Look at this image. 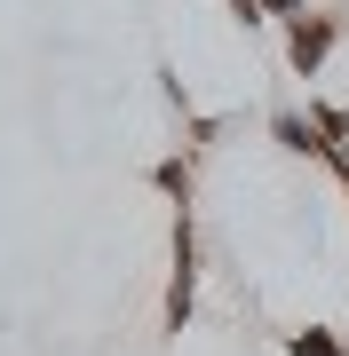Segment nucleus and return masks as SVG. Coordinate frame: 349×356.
Wrapping results in <instances>:
<instances>
[{
	"label": "nucleus",
	"instance_id": "f257e3e1",
	"mask_svg": "<svg viewBox=\"0 0 349 356\" xmlns=\"http://www.w3.org/2000/svg\"><path fill=\"white\" fill-rule=\"evenodd\" d=\"M175 261H167V301H159V332L167 341H183L191 332V309H199V222L191 206H175Z\"/></svg>",
	"mask_w": 349,
	"mask_h": 356
},
{
	"label": "nucleus",
	"instance_id": "f03ea898",
	"mask_svg": "<svg viewBox=\"0 0 349 356\" xmlns=\"http://www.w3.org/2000/svg\"><path fill=\"white\" fill-rule=\"evenodd\" d=\"M286 72L294 79H318L325 72V56H334V40H341V16L334 8H302V16H286Z\"/></svg>",
	"mask_w": 349,
	"mask_h": 356
},
{
	"label": "nucleus",
	"instance_id": "7ed1b4c3",
	"mask_svg": "<svg viewBox=\"0 0 349 356\" xmlns=\"http://www.w3.org/2000/svg\"><path fill=\"white\" fill-rule=\"evenodd\" d=\"M270 135H278V151L318 159V166H325V151H334V135H318V119H310V111H270Z\"/></svg>",
	"mask_w": 349,
	"mask_h": 356
},
{
	"label": "nucleus",
	"instance_id": "20e7f679",
	"mask_svg": "<svg viewBox=\"0 0 349 356\" xmlns=\"http://www.w3.org/2000/svg\"><path fill=\"white\" fill-rule=\"evenodd\" d=\"M151 191L167 198V206H191V198H199V159H191V151H167V159L151 166Z\"/></svg>",
	"mask_w": 349,
	"mask_h": 356
},
{
	"label": "nucleus",
	"instance_id": "39448f33",
	"mask_svg": "<svg viewBox=\"0 0 349 356\" xmlns=\"http://www.w3.org/2000/svg\"><path fill=\"white\" fill-rule=\"evenodd\" d=\"M286 356H349V341L325 325H302V332H286Z\"/></svg>",
	"mask_w": 349,
	"mask_h": 356
},
{
	"label": "nucleus",
	"instance_id": "423d86ee",
	"mask_svg": "<svg viewBox=\"0 0 349 356\" xmlns=\"http://www.w3.org/2000/svg\"><path fill=\"white\" fill-rule=\"evenodd\" d=\"M183 127H191V143H183V151L199 159V151H215V143L231 135V119H199V111H191V119H183Z\"/></svg>",
	"mask_w": 349,
	"mask_h": 356
},
{
	"label": "nucleus",
	"instance_id": "0eeeda50",
	"mask_svg": "<svg viewBox=\"0 0 349 356\" xmlns=\"http://www.w3.org/2000/svg\"><path fill=\"white\" fill-rule=\"evenodd\" d=\"M325 175H334L341 191H349V143H334V151H325Z\"/></svg>",
	"mask_w": 349,
	"mask_h": 356
},
{
	"label": "nucleus",
	"instance_id": "6e6552de",
	"mask_svg": "<svg viewBox=\"0 0 349 356\" xmlns=\"http://www.w3.org/2000/svg\"><path fill=\"white\" fill-rule=\"evenodd\" d=\"M231 16H238L246 32H254V24H270V16H262V0H231Z\"/></svg>",
	"mask_w": 349,
	"mask_h": 356
},
{
	"label": "nucleus",
	"instance_id": "1a4fd4ad",
	"mask_svg": "<svg viewBox=\"0 0 349 356\" xmlns=\"http://www.w3.org/2000/svg\"><path fill=\"white\" fill-rule=\"evenodd\" d=\"M310 8V0H262V16H270V24H286V16H302Z\"/></svg>",
	"mask_w": 349,
	"mask_h": 356
}]
</instances>
